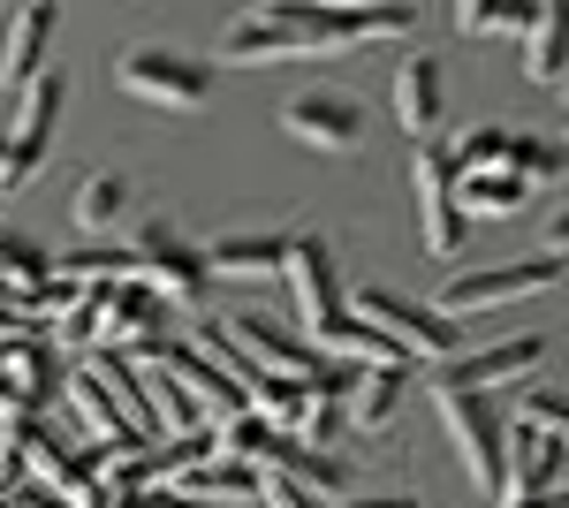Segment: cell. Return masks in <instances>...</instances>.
I'll return each mask as SVG.
<instances>
[{"mask_svg": "<svg viewBox=\"0 0 569 508\" xmlns=\"http://www.w3.org/2000/svg\"><path fill=\"white\" fill-rule=\"evenodd\" d=\"M327 46H335V16H319L305 0H259L251 16H236L220 31V61L266 69V61H297V53H327Z\"/></svg>", "mask_w": 569, "mask_h": 508, "instance_id": "obj_1", "label": "cell"}, {"mask_svg": "<svg viewBox=\"0 0 569 508\" xmlns=\"http://www.w3.org/2000/svg\"><path fill=\"white\" fill-rule=\"evenodd\" d=\"M342 303H357L350 319H365L372 335H388L410 365H448V357H463V335H456V319H440L433 303H410L395 297V289H380V281H357V289H342Z\"/></svg>", "mask_w": 569, "mask_h": 508, "instance_id": "obj_2", "label": "cell"}, {"mask_svg": "<svg viewBox=\"0 0 569 508\" xmlns=\"http://www.w3.org/2000/svg\"><path fill=\"white\" fill-rule=\"evenodd\" d=\"M433 410H440V425H448V440H456L463 470L479 478V494L501 501V470H509V425H501V410H493L486 395L448 387V380H433Z\"/></svg>", "mask_w": 569, "mask_h": 508, "instance_id": "obj_3", "label": "cell"}, {"mask_svg": "<svg viewBox=\"0 0 569 508\" xmlns=\"http://www.w3.org/2000/svg\"><path fill=\"white\" fill-rule=\"evenodd\" d=\"M122 91L144 99V107L190 114V107H206V99H213V61L176 53V46H130V53H122Z\"/></svg>", "mask_w": 569, "mask_h": 508, "instance_id": "obj_4", "label": "cell"}, {"mask_svg": "<svg viewBox=\"0 0 569 508\" xmlns=\"http://www.w3.org/2000/svg\"><path fill=\"white\" fill-rule=\"evenodd\" d=\"M562 281V251H539V258H509V266H471L456 273L448 289L433 297L440 319H463V311H493V303H517V297H539Z\"/></svg>", "mask_w": 569, "mask_h": 508, "instance_id": "obj_5", "label": "cell"}, {"mask_svg": "<svg viewBox=\"0 0 569 508\" xmlns=\"http://www.w3.org/2000/svg\"><path fill=\"white\" fill-rule=\"evenodd\" d=\"M61 99H69L61 69H46V77L23 84V99H16V129L0 137V198H16V190L39 175L46 145H53V122H61Z\"/></svg>", "mask_w": 569, "mask_h": 508, "instance_id": "obj_6", "label": "cell"}, {"mask_svg": "<svg viewBox=\"0 0 569 508\" xmlns=\"http://www.w3.org/2000/svg\"><path fill=\"white\" fill-rule=\"evenodd\" d=\"M122 251H130L137 281H144L152 297L168 303V311H176V303H198V297H206V266H198V243H182L168 220H137Z\"/></svg>", "mask_w": 569, "mask_h": 508, "instance_id": "obj_7", "label": "cell"}, {"mask_svg": "<svg viewBox=\"0 0 569 508\" xmlns=\"http://www.w3.org/2000/svg\"><path fill=\"white\" fill-rule=\"evenodd\" d=\"M168 341V303L152 297L144 281H114V289H91V349H114V357H137Z\"/></svg>", "mask_w": 569, "mask_h": 508, "instance_id": "obj_8", "label": "cell"}, {"mask_svg": "<svg viewBox=\"0 0 569 508\" xmlns=\"http://www.w3.org/2000/svg\"><path fill=\"white\" fill-rule=\"evenodd\" d=\"M130 365H144V372H160V380L176 387L182 402L198 410V418L213 425V418H236L243 410V395H236V380L220 372L206 349H182V341H152V349H137Z\"/></svg>", "mask_w": 569, "mask_h": 508, "instance_id": "obj_9", "label": "cell"}, {"mask_svg": "<svg viewBox=\"0 0 569 508\" xmlns=\"http://www.w3.org/2000/svg\"><path fill=\"white\" fill-rule=\"evenodd\" d=\"M410 198H418V251H463V206H456V175L440 160V145H410Z\"/></svg>", "mask_w": 569, "mask_h": 508, "instance_id": "obj_10", "label": "cell"}, {"mask_svg": "<svg viewBox=\"0 0 569 508\" xmlns=\"http://www.w3.org/2000/svg\"><path fill=\"white\" fill-rule=\"evenodd\" d=\"M281 281H289V297H297V327H305V335H319L327 319L350 311V303H342V266L327 251V236H289Z\"/></svg>", "mask_w": 569, "mask_h": 508, "instance_id": "obj_11", "label": "cell"}, {"mask_svg": "<svg viewBox=\"0 0 569 508\" xmlns=\"http://www.w3.org/2000/svg\"><path fill=\"white\" fill-rule=\"evenodd\" d=\"M281 129H289L297 145H311V152H357V145H365V107L335 84H311L281 107Z\"/></svg>", "mask_w": 569, "mask_h": 508, "instance_id": "obj_12", "label": "cell"}, {"mask_svg": "<svg viewBox=\"0 0 569 508\" xmlns=\"http://www.w3.org/2000/svg\"><path fill=\"white\" fill-rule=\"evenodd\" d=\"M395 122L410 145H433L440 122H448V77H440L433 53H410L402 69H395Z\"/></svg>", "mask_w": 569, "mask_h": 508, "instance_id": "obj_13", "label": "cell"}, {"mask_svg": "<svg viewBox=\"0 0 569 508\" xmlns=\"http://www.w3.org/2000/svg\"><path fill=\"white\" fill-rule=\"evenodd\" d=\"M539 357H547V335H509V341H486V349H471V357H448L433 380L486 395V387H501V380H525Z\"/></svg>", "mask_w": 569, "mask_h": 508, "instance_id": "obj_14", "label": "cell"}, {"mask_svg": "<svg viewBox=\"0 0 569 508\" xmlns=\"http://www.w3.org/2000/svg\"><path fill=\"white\" fill-rule=\"evenodd\" d=\"M53 23H61V0H23L8 16V39H0V84H31L46 77V46H53Z\"/></svg>", "mask_w": 569, "mask_h": 508, "instance_id": "obj_15", "label": "cell"}, {"mask_svg": "<svg viewBox=\"0 0 569 508\" xmlns=\"http://www.w3.org/2000/svg\"><path fill=\"white\" fill-rule=\"evenodd\" d=\"M281 251H289V236H213V243H198V266H206V281H273Z\"/></svg>", "mask_w": 569, "mask_h": 508, "instance_id": "obj_16", "label": "cell"}, {"mask_svg": "<svg viewBox=\"0 0 569 508\" xmlns=\"http://www.w3.org/2000/svg\"><path fill=\"white\" fill-rule=\"evenodd\" d=\"M509 494H562V432H517L509 440V470H501V501Z\"/></svg>", "mask_w": 569, "mask_h": 508, "instance_id": "obj_17", "label": "cell"}, {"mask_svg": "<svg viewBox=\"0 0 569 508\" xmlns=\"http://www.w3.org/2000/svg\"><path fill=\"white\" fill-rule=\"evenodd\" d=\"M53 281H69V289H114V281H137V266L122 243H77V251L53 258Z\"/></svg>", "mask_w": 569, "mask_h": 508, "instance_id": "obj_18", "label": "cell"}, {"mask_svg": "<svg viewBox=\"0 0 569 508\" xmlns=\"http://www.w3.org/2000/svg\"><path fill=\"white\" fill-rule=\"evenodd\" d=\"M259 494V470H243V464H220V456H206V464H190L176 470V501H251Z\"/></svg>", "mask_w": 569, "mask_h": 508, "instance_id": "obj_19", "label": "cell"}, {"mask_svg": "<svg viewBox=\"0 0 569 508\" xmlns=\"http://www.w3.org/2000/svg\"><path fill=\"white\" fill-rule=\"evenodd\" d=\"M539 190L531 182H517V175H456V206H463V220L479 212V220H509V212H525Z\"/></svg>", "mask_w": 569, "mask_h": 508, "instance_id": "obj_20", "label": "cell"}, {"mask_svg": "<svg viewBox=\"0 0 569 508\" xmlns=\"http://www.w3.org/2000/svg\"><path fill=\"white\" fill-rule=\"evenodd\" d=\"M69 410H77V418L91 425V432H99V440H144V432H130V418H122V402H114V395H107V387L91 380V365H77V372H69Z\"/></svg>", "mask_w": 569, "mask_h": 508, "instance_id": "obj_21", "label": "cell"}, {"mask_svg": "<svg viewBox=\"0 0 569 508\" xmlns=\"http://www.w3.org/2000/svg\"><path fill=\"white\" fill-rule=\"evenodd\" d=\"M395 402H402V372H357L350 395H342V425L380 432V425L395 418Z\"/></svg>", "mask_w": 569, "mask_h": 508, "instance_id": "obj_22", "label": "cell"}, {"mask_svg": "<svg viewBox=\"0 0 569 508\" xmlns=\"http://www.w3.org/2000/svg\"><path fill=\"white\" fill-rule=\"evenodd\" d=\"M509 137H517V129L479 122V129H463L440 160H448V175H501V168H509Z\"/></svg>", "mask_w": 569, "mask_h": 508, "instance_id": "obj_23", "label": "cell"}, {"mask_svg": "<svg viewBox=\"0 0 569 508\" xmlns=\"http://www.w3.org/2000/svg\"><path fill=\"white\" fill-rule=\"evenodd\" d=\"M525 77L539 91L562 84V16H555V8H531V23H525Z\"/></svg>", "mask_w": 569, "mask_h": 508, "instance_id": "obj_24", "label": "cell"}, {"mask_svg": "<svg viewBox=\"0 0 569 508\" xmlns=\"http://www.w3.org/2000/svg\"><path fill=\"white\" fill-rule=\"evenodd\" d=\"M395 39H410V8H402V0L335 16V46H395Z\"/></svg>", "mask_w": 569, "mask_h": 508, "instance_id": "obj_25", "label": "cell"}, {"mask_svg": "<svg viewBox=\"0 0 569 508\" xmlns=\"http://www.w3.org/2000/svg\"><path fill=\"white\" fill-rule=\"evenodd\" d=\"M122 220H130V175H91L84 190H77V228L107 236V228H122Z\"/></svg>", "mask_w": 569, "mask_h": 508, "instance_id": "obj_26", "label": "cell"}, {"mask_svg": "<svg viewBox=\"0 0 569 508\" xmlns=\"http://www.w3.org/2000/svg\"><path fill=\"white\" fill-rule=\"evenodd\" d=\"M562 410H569V402H562V387H555V380H547V387L531 380L525 387V425H531V432H562Z\"/></svg>", "mask_w": 569, "mask_h": 508, "instance_id": "obj_27", "label": "cell"}, {"mask_svg": "<svg viewBox=\"0 0 569 508\" xmlns=\"http://www.w3.org/2000/svg\"><path fill=\"white\" fill-rule=\"evenodd\" d=\"M259 501H266V508H327L319 494H297L289 478H259Z\"/></svg>", "mask_w": 569, "mask_h": 508, "instance_id": "obj_28", "label": "cell"}, {"mask_svg": "<svg viewBox=\"0 0 569 508\" xmlns=\"http://www.w3.org/2000/svg\"><path fill=\"white\" fill-rule=\"evenodd\" d=\"M305 8H319V16H357V8H380V0H305Z\"/></svg>", "mask_w": 569, "mask_h": 508, "instance_id": "obj_29", "label": "cell"}, {"mask_svg": "<svg viewBox=\"0 0 569 508\" xmlns=\"http://www.w3.org/2000/svg\"><path fill=\"white\" fill-rule=\"evenodd\" d=\"M501 508H569V501H562V494H509Z\"/></svg>", "mask_w": 569, "mask_h": 508, "instance_id": "obj_30", "label": "cell"}, {"mask_svg": "<svg viewBox=\"0 0 569 508\" xmlns=\"http://www.w3.org/2000/svg\"><path fill=\"white\" fill-rule=\"evenodd\" d=\"M342 508H418V501H402V494H365V501H342Z\"/></svg>", "mask_w": 569, "mask_h": 508, "instance_id": "obj_31", "label": "cell"}, {"mask_svg": "<svg viewBox=\"0 0 569 508\" xmlns=\"http://www.w3.org/2000/svg\"><path fill=\"white\" fill-rule=\"evenodd\" d=\"M531 8H555V0H531Z\"/></svg>", "mask_w": 569, "mask_h": 508, "instance_id": "obj_32", "label": "cell"}]
</instances>
